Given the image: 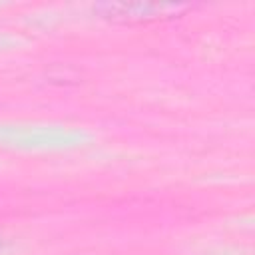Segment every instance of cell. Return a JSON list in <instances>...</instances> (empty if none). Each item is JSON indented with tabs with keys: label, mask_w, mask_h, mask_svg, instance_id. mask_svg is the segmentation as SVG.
<instances>
[{
	"label": "cell",
	"mask_w": 255,
	"mask_h": 255,
	"mask_svg": "<svg viewBox=\"0 0 255 255\" xmlns=\"http://www.w3.org/2000/svg\"><path fill=\"white\" fill-rule=\"evenodd\" d=\"M0 245H2V243H0Z\"/></svg>",
	"instance_id": "6da1fadb"
}]
</instances>
